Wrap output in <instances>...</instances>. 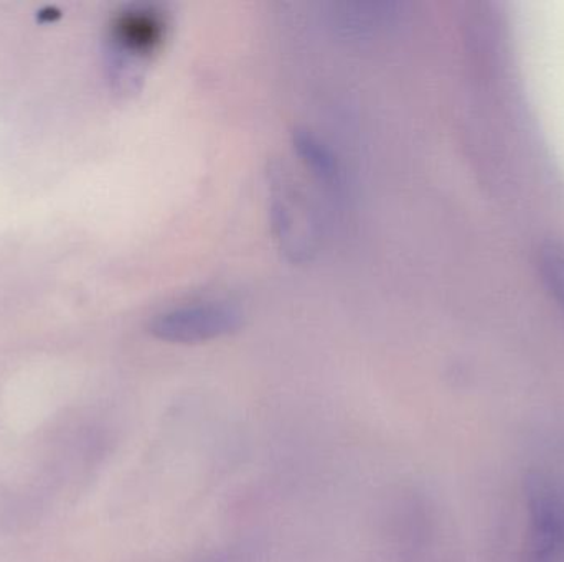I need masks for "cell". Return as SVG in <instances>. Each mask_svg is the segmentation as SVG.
<instances>
[{
	"label": "cell",
	"instance_id": "cell-1",
	"mask_svg": "<svg viewBox=\"0 0 564 562\" xmlns=\"http://www.w3.org/2000/svg\"><path fill=\"white\" fill-rule=\"evenodd\" d=\"M241 323L243 316L237 307L225 302H208L161 313L152 320L149 330L162 342L191 345L230 335L240 329Z\"/></svg>",
	"mask_w": 564,
	"mask_h": 562
},
{
	"label": "cell",
	"instance_id": "cell-2",
	"mask_svg": "<svg viewBox=\"0 0 564 562\" xmlns=\"http://www.w3.org/2000/svg\"><path fill=\"white\" fill-rule=\"evenodd\" d=\"M529 562H564V497L542 477L529 482Z\"/></svg>",
	"mask_w": 564,
	"mask_h": 562
},
{
	"label": "cell",
	"instance_id": "cell-3",
	"mask_svg": "<svg viewBox=\"0 0 564 562\" xmlns=\"http://www.w3.org/2000/svg\"><path fill=\"white\" fill-rule=\"evenodd\" d=\"M165 20L154 9H134L122 13L115 23V40L122 53L145 59L161 46Z\"/></svg>",
	"mask_w": 564,
	"mask_h": 562
},
{
	"label": "cell",
	"instance_id": "cell-4",
	"mask_svg": "<svg viewBox=\"0 0 564 562\" xmlns=\"http://www.w3.org/2000/svg\"><path fill=\"white\" fill-rule=\"evenodd\" d=\"M295 148H297L302 161L311 168L312 174L317 175L318 180L324 181V184H335L337 181V162H335L330 151L324 144H321L314 135L307 134V132H299L295 135Z\"/></svg>",
	"mask_w": 564,
	"mask_h": 562
},
{
	"label": "cell",
	"instance_id": "cell-5",
	"mask_svg": "<svg viewBox=\"0 0 564 562\" xmlns=\"http://www.w3.org/2000/svg\"><path fill=\"white\" fill-rule=\"evenodd\" d=\"M540 269L553 296L564 307V246L552 243L540 254Z\"/></svg>",
	"mask_w": 564,
	"mask_h": 562
}]
</instances>
